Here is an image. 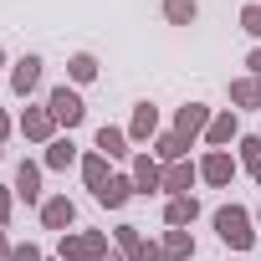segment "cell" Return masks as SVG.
<instances>
[{
    "mask_svg": "<svg viewBox=\"0 0 261 261\" xmlns=\"http://www.w3.org/2000/svg\"><path fill=\"white\" fill-rule=\"evenodd\" d=\"M246 67H251V77H261V46H256V51L246 57Z\"/></svg>",
    "mask_w": 261,
    "mask_h": 261,
    "instance_id": "obj_29",
    "label": "cell"
},
{
    "mask_svg": "<svg viewBox=\"0 0 261 261\" xmlns=\"http://www.w3.org/2000/svg\"><path fill=\"white\" fill-rule=\"evenodd\" d=\"M11 251H16V246L6 241V230H0V256H6V261H11Z\"/></svg>",
    "mask_w": 261,
    "mask_h": 261,
    "instance_id": "obj_30",
    "label": "cell"
},
{
    "mask_svg": "<svg viewBox=\"0 0 261 261\" xmlns=\"http://www.w3.org/2000/svg\"><path fill=\"white\" fill-rule=\"evenodd\" d=\"M205 128H210V108H205V102H190V108H179V118H174V134L195 139V134H205Z\"/></svg>",
    "mask_w": 261,
    "mask_h": 261,
    "instance_id": "obj_7",
    "label": "cell"
},
{
    "mask_svg": "<svg viewBox=\"0 0 261 261\" xmlns=\"http://www.w3.org/2000/svg\"><path fill=\"white\" fill-rule=\"evenodd\" d=\"M241 164H246L251 174L261 169V139H256V134H246V139H241Z\"/></svg>",
    "mask_w": 261,
    "mask_h": 261,
    "instance_id": "obj_25",
    "label": "cell"
},
{
    "mask_svg": "<svg viewBox=\"0 0 261 261\" xmlns=\"http://www.w3.org/2000/svg\"><path fill=\"white\" fill-rule=\"evenodd\" d=\"M164 16H169V26H190L200 16V6L195 0H164Z\"/></svg>",
    "mask_w": 261,
    "mask_h": 261,
    "instance_id": "obj_23",
    "label": "cell"
},
{
    "mask_svg": "<svg viewBox=\"0 0 261 261\" xmlns=\"http://www.w3.org/2000/svg\"><path fill=\"white\" fill-rule=\"evenodd\" d=\"M46 108H51V118H57V123H67V128H77V123L87 118V108H82V97H77L72 87H57V92L46 97Z\"/></svg>",
    "mask_w": 261,
    "mask_h": 261,
    "instance_id": "obj_4",
    "label": "cell"
},
{
    "mask_svg": "<svg viewBox=\"0 0 261 261\" xmlns=\"http://www.w3.org/2000/svg\"><path fill=\"white\" fill-rule=\"evenodd\" d=\"M241 31L261 36V6H246V11H241Z\"/></svg>",
    "mask_w": 261,
    "mask_h": 261,
    "instance_id": "obj_26",
    "label": "cell"
},
{
    "mask_svg": "<svg viewBox=\"0 0 261 261\" xmlns=\"http://www.w3.org/2000/svg\"><path fill=\"white\" fill-rule=\"evenodd\" d=\"M134 185H139L144 195H154V190H164V169H159L149 154H139V159H134Z\"/></svg>",
    "mask_w": 261,
    "mask_h": 261,
    "instance_id": "obj_12",
    "label": "cell"
},
{
    "mask_svg": "<svg viewBox=\"0 0 261 261\" xmlns=\"http://www.w3.org/2000/svg\"><path fill=\"white\" fill-rule=\"evenodd\" d=\"M67 72H72V82H92V77H97V57H87V51H77V57L67 62Z\"/></svg>",
    "mask_w": 261,
    "mask_h": 261,
    "instance_id": "obj_24",
    "label": "cell"
},
{
    "mask_svg": "<svg viewBox=\"0 0 261 261\" xmlns=\"http://www.w3.org/2000/svg\"><path fill=\"white\" fill-rule=\"evenodd\" d=\"M154 128H159V108L154 102H139L134 108V123H128V139L144 144V139H154Z\"/></svg>",
    "mask_w": 261,
    "mask_h": 261,
    "instance_id": "obj_10",
    "label": "cell"
},
{
    "mask_svg": "<svg viewBox=\"0 0 261 261\" xmlns=\"http://www.w3.org/2000/svg\"><path fill=\"white\" fill-rule=\"evenodd\" d=\"M11 261H41V251H36V246H16V251H11Z\"/></svg>",
    "mask_w": 261,
    "mask_h": 261,
    "instance_id": "obj_27",
    "label": "cell"
},
{
    "mask_svg": "<svg viewBox=\"0 0 261 261\" xmlns=\"http://www.w3.org/2000/svg\"><path fill=\"white\" fill-rule=\"evenodd\" d=\"M215 230H220V241H225L230 251H251V246H256L251 215H246L241 205H225V210H215Z\"/></svg>",
    "mask_w": 261,
    "mask_h": 261,
    "instance_id": "obj_1",
    "label": "cell"
},
{
    "mask_svg": "<svg viewBox=\"0 0 261 261\" xmlns=\"http://www.w3.org/2000/svg\"><path fill=\"white\" fill-rule=\"evenodd\" d=\"M236 134H241L236 113H220V118H210V128H205V144H215V149H220V144H230Z\"/></svg>",
    "mask_w": 261,
    "mask_h": 261,
    "instance_id": "obj_18",
    "label": "cell"
},
{
    "mask_svg": "<svg viewBox=\"0 0 261 261\" xmlns=\"http://www.w3.org/2000/svg\"><path fill=\"white\" fill-rule=\"evenodd\" d=\"M16 195H21L26 205H36V200H41V169H36L31 159H26V164L16 169Z\"/></svg>",
    "mask_w": 261,
    "mask_h": 261,
    "instance_id": "obj_15",
    "label": "cell"
},
{
    "mask_svg": "<svg viewBox=\"0 0 261 261\" xmlns=\"http://www.w3.org/2000/svg\"><path fill=\"white\" fill-rule=\"evenodd\" d=\"M139 185H134V174H113L102 190H97V205H108V210H118V205H128V195H134Z\"/></svg>",
    "mask_w": 261,
    "mask_h": 261,
    "instance_id": "obj_8",
    "label": "cell"
},
{
    "mask_svg": "<svg viewBox=\"0 0 261 261\" xmlns=\"http://www.w3.org/2000/svg\"><path fill=\"white\" fill-rule=\"evenodd\" d=\"M118 251H123L128 261H169L164 246H154V241L139 236V225H118Z\"/></svg>",
    "mask_w": 261,
    "mask_h": 261,
    "instance_id": "obj_3",
    "label": "cell"
},
{
    "mask_svg": "<svg viewBox=\"0 0 261 261\" xmlns=\"http://www.w3.org/2000/svg\"><path fill=\"white\" fill-rule=\"evenodd\" d=\"M97 256H108V236L102 230H77V236L62 241V261H97Z\"/></svg>",
    "mask_w": 261,
    "mask_h": 261,
    "instance_id": "obj_2",
    "label": "cell"
},
{
    "mask_svg": "<svg viewBox=\"0 0 261 261\" xmlns=\"http://www.w3.org/2000/svg\"><path fill=\"white\" fill-rule=\"evenodd\" d=\"M256 6H261V0H256Z\"/></svg>",
    "mask_w": 261,
    "mask_h": 261,
    "instance_id": "obj_35",
    "label": "cell"
},
{
    "mask_svg": "<svg viewBox=\"0 0 261 261\" xmlns=\"http://www.w3.org/2000/svg\"><path fill=\"white\" fill-rule=\"evenodd\" d=\"M72 215H77V210H72V200H67V195L41 200V225H46V230H67V225H72Z\"/></svg>",
    "mask_w": 261,
    "mask_h": 261,
    "instance_id": "obj_9",
    "label": "cell"
},
{
    "mask_svg": "<svg viewBox=\"0 0 261 261\" xmlns=\"http://www.w3.org/2000/svg\"><path fill=\"white\" fill-rule=\"evenodd\" d=\"M195 179H200V169H195V164H185V159L164 169V190H169V195H190V185H195Z\"/></svg>",
    "mask_w": 261,
    "mask_h": 261,
    "instance_id": "obj_14",
    "label": "cell"
},
{
    "mask_svg": "<svg viewBox=\"0 0 261 261\" xmlns=\"http://www.w3.org/2000/svg\"><path fill=\"white\" fill-rule=\"evenodd\" d=\"M230 102L236 108H261V77H236L230 82Z\"/></svg>",
    "mask_w": 261,
    "mask_h": 261,
    "instance_id": "obj_17",
    "label": "cell"
},
{
    "mask_svg": "<svg viewBox=\"0 0 261 261\" xmlns=\"http://www.w3.org/2000/svg\"><path fill=\"white\" fill-rule=\"evenodd\" d=\"M164 256H169V261H190V256H195L190 230H169V236H164Z\"/></svg>",
    "mask_w": 261,
    "mask_h": 261,
    "instance_id": "obj_21",
    "label": "cell"
},
{
    "mask_svg": "<svg viewBox=\"0 0 261 261\" xmlns=\"http://www.w3.org/2000/svg\"><path fill=\"white\" fill-rule=\"evenodd\" d=\"M97 154L123 159V154H128V134H123V128H97Z\"/></svg>",
    "mask_w": 261,
    "mask_h": 261,
    "instance_id": "obj_19",
    "label": "cell"
},
{
    "mask_svg": "<svg viewBox=\"0 0 261 261\" xmlns=\"http://www.w3.org/2000/svg\"><path fill=\"white\" fill-rule=\"evenodd\" d=\"M6 134H11V123H6V113H0V144H6Z\"/></svg>",
    "mask_w": 261,
    "mask_h": 261,
    "instance_id": "obj_32",
    "label": "cell"
},
{
    "mask_svg": "<svg viewBox=\"0 0 261 261\" xmlns=\"http://www.w3.org/2000/svg\"><path fill=\"white\" fill-rule=\"evenodd\" d=\"M51 128H57L51 108H26V118H21V134H26V139H36V144H51Z\"/></svg>",
    "mask_w": 261,
    "mask_h": 261,
    "instance_id": "obj_6",
    "label": "cell"
},
{
    "mask_svg": "<svg viewBox=\"0 0 261 261\" xmlns=\"http://www.w3.org/2000/svg\"><path fill=\"white\" fill-rule=\"evenodd\" d=\"M200 179H205V185H220V190H225V185L236 179V159H230L225 149H210V154L200 159Z\"/></svg>",
    "mask_w": 261,
    "mask_h": 261,
    "instance_id": "obj_5",
    "label": "cell"
},
{
    "mask_svg": "<svg viewBox=\"0 0 261 261\" xmlns=\"http://www.w3.org/2000/svg\"><path fill=\"white\" fill-rule=\"evenodd\" d=\"M97 261H128V256H123V251H108V256H97Z\"/></svg>",
    "mask_w": 261,
    "mask_h": 261,
    "instance_id": "obj_31",
    "label": "cell"
},
{
    "mask_svg": "<svg viewBox=\"0 0 261 261\" xmlns=\"http://www.w3.org/2000/svg\"><path fill=\"white\" fill-rule=\"evenodd\" d=\"M72 159H77L72 139H51V144H46V169H67Z\"/></svg>",
    "mask_w": 261,
    "mask_h": 261,
    "instance_id": "obj_22",
    "label": "cell"
},
{
    "mask_svg": "<svg viewBox=\"0 0 261 261\" xmlns=\"http://www.w3.org/2000/svg\"><path fill=\"white\" fill-rule=\"evenodd\" d=\"M36 82H41V57H21L16 72H11V87L26 97V92H36Z\"/></svg>",
    "mask_w": 261,
    "mask_h": 261,
    "instance_id": "obj_11",
    "label": "cell"
},
{
    "mask_svg": "<svg viewBox=\"0 0 261 261\" xmlns=\"http://www.w3.org/2000/svg\"><path fill=\"white\" fill-rule=\"evenodd\" d=\"M185 149H190V139H185V134H159V144H154V154H159V159H169V164H179V159H185Z\"/></svg>",
    "mask_w": 261,
    "mask_h": 261,
    "instance_id": "obj_20",
    "label": "cell"
},
{
    "mask_svg": "<svg viewBox=\"0 0 261 261\" xmlns=\"http://www.w3.org/2000/svg\"><path fill=\"white\" fill-rule=\"evenodd\" d=\"M82 179H87V190L97 195V190H102V185L113 179V174H108V154H97V149H92V154L82 159Z\"/></svg>",
    "mask_w": 261,
    "mask_h": 261,
    "instance_id": "obj_16",
    "label": "cell"
},
{
    "mask_svg": "<svg viewBox=\"0 0 261 261\" xmlns=\"http://www.w3.org/2000/svg\"><path fill=\"white\" fill-rule=\"evenodd\" d=\"M0 62H6V51H0Z\"/></svg>",
    "mask_w": 261,
    "mask_h": 261,
    "instance_id": "obj_34",
    "label": "cell"
},
{
    "mask_svg": "<svg viewBox=\"0 0 261 261\" xmlns=\"http://www.w3.org/2000/svg\"><path fill=\"white\" fill-rule=\"evenodd\" d=\"M256 185H261V169H256Z\"/></svg>",
    "mask_w": 261,
    "mask_h": 261,
    "instance_id": "obj_33",
    "label": "cell"
},
{
    "mask_svg": "<svg viewBox=\"0 0 261 261\" xmlns=\"http://www.w3.org/2000/svg\"><path fill=\"white\" fill-rule=\"evenodd\" d=\"M6 220H11V190H0V230H6Z\"/></svg>",
    "mask_w": 261,
    "mask_h": 261,
    "instance_id": "obj_28",
    "label": "cell"
},
{
    "mask_svg": "<svg viewBox=\"0 0 261 261\" xmlns=\"http://www.w3.org/2000/svg\"><path fill=\"white\" fill-rule=\"evenodd\" d=\"M195 215H200V205H195V195H174V200L164 205V220H169L174 230H185V225H195Z\"/></svg>",
    "mask_w": 261,
    "mask_h": 261,
    "instance_id": "obj_13",
    "label": "cell"
}]
</instances>
